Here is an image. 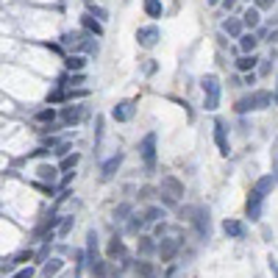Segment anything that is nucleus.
I'll return each mask as SVG.
<instances>
[{
  "mask_svg": "<svg viewBox=\"0 0 278 278\" xmlns=\"http://www.w3.org/2000/svg\"><path fill=\"white\" fill-rule=\"evenodd\" d=\"M270 103H272V95L267 89H256V92H250V95H245V97H239L236 100V114H248V111H264V109H270Z\"/></svg>",
  "mask_w": 278,
  "mask_h": 278,
  "instance_id": "nucleus-1",
  "label": "nucleus"
},
{
  "mask_svg": "<svg viewBox=\"0 0 278 278\" xmlns=\"http://www.w3.org/2000/svg\"><path fill=\"white\" fill-rule=\"evenodd\" d=\"M200 86H203V106H206V111H214L220 106V78L209 73V75H203Z\"/></svg>",
  "mask_w": 278,
  "mask_h": 278,
  "instance_id": "nucleus-2",
  "label": "nucleus"
},
{
  "mask_svg": "<svg viewBox=\"0 0 278 278\" xmlns=\"http://www.w3.org/2000/svg\"><path fill=\"white\" fill-rule=\"evenodd\" d=\"M139 156H142V164H145L148 173L156 170V133H145L142 142H139Z\"/></svg>",
  "mask_w": 278,
  "mask_h": 278,
  "instance_id": "nucleus-3",
  "label": "nucleus"
},
{
  "mask_svg": "<svg viewBox=\"0 0 278 278\" xmlns=\"http://www.w3.org/2000/svg\"><path fill=\"white\" fill-rule=\"evenodd\" d=\"M189 223L195 225V231H198L200 239H209V236H212V217H209V212H206L203 206H198V209H195V214H192V220H189Z\"/></svg>",
  "mask_w": 278,
  "mask_h": 278,
  "instance_id": "nucleus-4",
  "label": "nucleus"
},
{
  "mask_svg": "<svg viewBox=\"0 0 278 278\" xmlns=\"http://www.w3.org/2000/svg\"><path fill=\"white\" fill-rule=\"evenodd\" d=\"M159 39H162V31H159L156 25H142V28H136V45L139 48L151 50Z\"/></svg>",
  "mask_w": 278,
  "mask_h": 278,
  "instance_id": "nucleus-5",
  "label": "nucleus"
},
{
  "mask_svg": "<svg viewBox=\"0 0 278 278\" xmlns=\"http://www.w3.org/2000/svg\"><path fill=\"white\" fill-rule=\"evenodd\" d=\"M178 250H181V239H178V236H164V239L159 242L156 253H159V259H162V261H173Z\"/></svg>",
  "mask_w": 278,
  "mask_h": 278,
  "instance_id": "nucleus-6",
  "label": "nucleus"
},
{
  "mask_svg": "<svg viewBox=\"0 0 278 278\" xmlns=\"http://www.w3.org/2000/svg\"><path fill=\"white\" fill-rule=\"evenodd\" d=\"M159 192L167 195V198H173V200H181L184 198V184L178 181L176 176H162V187H159Z\"/></svg>",
  "mask_w": 278,
  "mask_h": 278,
  "instance_id": "nucleus-7",
  "label": "nucleus"
},
{
  "mask_svg": "<svg viewBox=\"0 0 278 278\" xmlns=\"http://www.w3.org/2000/svg\"><path fill=\"white\" fill-rule=\"evenodd\" d=\"M133 114H136V103H133V100H120L114 109H111V117H114L117 122L133 120Z\"/></svg>",
  "mask_w": 278,
  "mask_h": 278,
  "instance_id": "nucleus-8",
  "label": "nucleus"
},
{
  "mask_svg": "<svg viewBox=\"0 0 278 278\" xmlns=\"http://www.w3.org/2000/svg\"><path fill=\"white\" fill-rule=\"evenodd\" d=\"M214 142H217V151L223 156L231 153V145H228V128H225V120H214Z\"/></svg>",
  "mask_w": 278,
  "mask_h": 278,
  "instance_id": "nucleus-9",
  "label": "nucleus"
},
{
  "mask_svg": "<svg viewBox=\"0 0 278 278\" xmlns=\"http://www.w3.org/2000/svg\"><path fill=\"white\" fill-rule=\"evenodd\" d=\"M84 117H86L84 106H64V109H61V122H64V125H78Z\"/></svg>",
  "mask_w": 278,
  "mask_h": 278,
  "instance_id": "nucleus-10",
  "label": "nucleus"
},
{
  "mask_svg": "<svg viewBox=\"0 0 278 278\" xmlns=\"http://www.w3.org/2000/svg\"><path fill=\"white\" fill-rule=\"evenodd\" d=\"M100 261V245H97V234L86 231V264H97Z\"/></svg>",
  "mask_w": 278,
  "mask_h": 278,
  "instance_id": "nucleus-11",
  "label": "nucleus"
},
{
  "mask_svg": "<svg viewBox=\"0 0 278 278\" xmlns=\"http://www.w3.org/2000/svg\"><path fill=\"white\" fill-rule=\"evenodd\" d=\"M106 256H109V261H117V259H128V248H125V242L120 239V236H111L109 242V248H106Z\"/></svg>",
  "mask_w": 278,
  "mask_h": 278,
  "instance_id": "nucleus-12",
  "label": "nucleus"
},
{
  "mask_svg": "<svg viewBox=\"0 0 278 278\" xmlns=\"http://www.w3.org/2000/svg\"><path fill=\"white\" fill-rule=\"evenodd\" d=\"M122 159H125V156H122V153L117 151L111 159H106V162H103V167H100V178H103V181H109V178H114V173L120 170Z\"/></svg>",
  "mask_w": 278,
  "mask_h": 278,
  "instance_id": "nucleus-13",
  "label": "nucleus"
},
{
  "mask_svg": "<svg viewBox=\"0 0 278 278\" xmlns=\"http://www.w3.org/2000/svg\"><path fill=\"white\" fill-rule=\"evenodd\" d=\"M261 203H264V198H261L259 192H253V189H250L248 203H245V212H248L250 220H261Z\"/></svg>",
  "mask_w": 278,
  "mask_h": 278,
  "instance_id": "nucleus-14",
  "label": "nucleus"
},
{
  "mask_svg": "<svg viewBox=\"0 0 278 278\" xmlns=\"http://www.w3.org/2000/svg\"><path fill=\"white\" fill-rule=\"evenodd\" d=\"M223 231H225V236H231V239H245V234H248L245 223H239V220H225Z\"/></svg>",
  "mask_w": 278,
  "mask_h": 278,
  "instance_id": "nucleus-15",
  "label": "nucleus"
},
{
  "mask_svg": "<svg viewBox=\"0 0 278 278\" xmlns=\"http://www.w3.org/2000/svg\"><path fill=\"white\" fill-rule=\"evenodd\" d=\"M84 42H86V37L81 31H73V34L61 37V48H70V50H84Z\"/></svg>",
  "mask_w": 278,
  "mask_h": 278,
  "instance_id": "nucleus-16",
  "label": "nucleus"
},
{
  "mask_svg": "<svg viewBox=\"0 0 278 278\" xmlns=\"http://www.w3.org/2000/svg\"><path fill=\"white\" fill-rule=\"evenodd\" d=\"M133 272H136V278H156V264L148 259H139L133 264Z\"/></svg>",
  "mask_w": 278,
  "mask_h": 278,
  "instance_id": "nucleus-17",
  "label": "nucleus"
},
{
  "mask_svg": "<svg viewBox=\"0 0 278 278\" xmlns=\"http://www.w3.org/2000/svg\"><path fill=\"white\" fill-rule=\"evenodd\" d=\"M61 270H64V261H61L59 256H53V259H48V261L42 264V275H45V278H53V275H59Z\"/></svg>",
  "mask_w": 278,
  "mask_h": 278,
  "instance_id": "nucleus-18",
  "label": "nucleus"
},
{
  "mask_svg": "<svg viewBox=\"0 0 278 278\" xmlns=\"http://www.w3.org/2000/svg\"><path fill=\"white\" fill-rule=\"evenodd\" d=\"M272 187H275V178H272V176H264V178H259V181L253 184V192H259L261 198H267V195L272 192Z\"/></svg>",
  "mask_w": 278,
  "mask_h": 278,
  "instance_id": "nucleus-19",
  "label": "nucleus"
},
{
  "mask_svg": "<svg viewBox=\"0 0 278 278\" xmlns=\"http://www.w3.org/2000/svg\"><path fill=\"white\" fill-rule=\"evenodd\" d=\"M256 45H259V37H256V34H242V37H239V50H242L245 56L253 53Z\"/></svg>",
  "mask_w": 278,
  "mask_h": 278,
  "instance_id": "nucleus-20",
  "label": "nucleus"
},
{
  "mask_svg": "<svg viewBox=\"0 0 278 278\" xmlns=\"http://www.w3.org/2000/svg\"><path fill=\"white\" fill-rule=\"evenodd\" d=\"M81 25H84L89 34H95V37H103V25H100V20H95L92 14H84L81 17Z\"/></svg>",
  "mask_w": 278,
  "mask_h": 278,
  "instance_id": "nucleus-21",
  "label": "nucleus"
},
{
  "mask_svg": "<svg viewBox=\"0 0 278 278\" xmlns=\"http://www.w3.org/2000/svg\"><path fill=\"white\" fill-rule=\"evenodd\" d=\"M39 173V178H42V181H48L50 187H53L56 181H59V176H56V173H59V167H53V164H42V167L37 170Z\"/></svg>",
  "mask_w": 278,
  "mask_h": 278,
  "instance_id": "nucleus-22",
  "label": "nucleus"
},
{
  "mask_svg": "<svg viewBox=\"0 0 278 278\" xmlns=\"http://www.w3.org/2000/svg\"><path fill=\"white\" fill-rule=\"evenodd\" d=\"M156 242H153V236H139V256L145 259V256H153L156 253Z\"/></svg>",
  "mask_w": 278,
  "mask_h": 278,
  "instance_id": "nucleus-23",
  "label": "nucleus"
},
{
  "mask_svg": "<svg viewBox=\"0 0 278 278\" xmlns=\"http://www.w3.org/2000/svg\"><path fill=\"white\" fill-rule=\"evenodd\" d=\"M259 64V59H256L253 53H248V56H242V59H236V70L239 73H253V67Z\"/></svg>",
  "mask_w": 278,
  "mask_h": 278,
  "instance_id": "nucleus-24",
  "label": "nucleus"
},
{
  "mask_svg": "<svg viewBox=\"0 0 278 278\" xmlns=\"http://www.w3.org/2000/svg\"><path fill=\"white\" fill-rule=\"evenodd\" d=\"M242 28H245V25H242V20H236V17H228L223 23V31H225V34H231V37H236V39L242 37Z\"/></svg>",
  "mask_w": 278,
  "mask_h": 278,
  "instance_id": "nucleus-25",
  "label": "nucleus"
},
{
  "mask_svg": "<svg viewBox=\"0 0 278 278\" xmlns=\"http://www.w3.org/2000/svg\"><path fill=\"white\" fill-rule=\"evenodd\" d=\"M64 67L70 70V73H81V70L86 67V61H84V56H78V53L73 56V53H70V56L64 59Z\"/></svg>",
  "mask_w": 278,
  "mask_h": 278,
  "instance_id": "nucleus-26",
  "label": "nucleus"
},
{
  "mask_svg": "<svg viewBox=\"0 0 278 278\" xmlns=\"http://www.w3.org/2000/svg\"><path fill=\"white\" fill-rule=\"evenodd\" d=\"M89 270H92V275H95V278H111V261L109 259H106V261L100 259L97 264H92Z\"/></svg>",
  "mask_w": 278,
  "mask_h": 278,
  "instance_id": "nucleus-27",
  "label": "nucleus"
},
{
  "mask_svg": "<svg viewBox=\"0 0 278 278\" xmlns=\"http://www.w3.org/2000/svg\"><path fill=\"white\" fill-rule=\"evenodd\" d=\"M142 217H145V223H162L164 209H162V206H148L145 212H142Z\"/></svg>",
  "mask_w": 278,
  "mask_h": 278,
  "instance_id": "nucleus-28",
  "label": "nucleus"
},
{
  "mask_svg": "<svg viewBox=\"0 0 278 278\" xmlns=\"http://www.w3.org/2000/svg\"><path fill=\"white\" fill-rule=\"evenodd\" d=\"M142 228H145V217L133 212L131 217H128V225H125V231H128V234H139V231H142Z\"/></svg>",
  "mask_w": 278,
  "mask_h": 278,
  "instance_id": "nucleus-29",
  "label": "nucleus"
},
{
  "mask_svg": "<svg viewBox=\"0 0 278 278\" xmlns=\"http://www.w3.org/2000/svg\"><path fill=\"white\" fill-rule=\"evenodd\" d=\"M259 9H248V12H245V14H242V25H245V28H256V25H259Z\"/></svg>",
  "mask_w": 278,
  "mask_h": 278,
  "instance_id": "nucleus-30",
  "label": "nucleus"
},
{
  "mask_svg": "<svg viewBox=\"0 0 278 278\" xmlns=\"http://www.w3.org/2000/svg\"><path fill=\"white\" fill-rule=\"evenodd\" d=\"M142 9H145V14L148 17H162V0H145V3H142Z\"/></svg>",
  "mask_w": 278,
  "mask_h": 278,
  "instance_id": "nucleus-31",
  "label": "nucleus"
},
{
  "mask_svg": "<svg viewBox=\"0 0 278 278\" xmlns=\"http://www.w3.org/2000/svg\"><path fill=\"white\" fill-rule=\"evenodd\" d=\"M34 120H37V122H45V125H53V120H56V109H53V106H48V109L37 111V114H34Z\"/></svg>",
  "mask_w": 278,
  "mask_h": 278,
  "instance_id": "nucleus-32",
  "label": "nucleus"
},
{
  "mask_svg": "<svg viewBox=\"0 0 278 278\" xmlns=\"http://www.w3.org/2000/svg\"><path fill=\"white\" fill-rule=\"evenodd\" d=\"M78 162H81L78 153H70V156H64V159H61V164H59V173H70V170H73Z\"/></svg>",
  "mask_w": 278,
  "mask_h": 278,
  "instance_id": "nucleus-33",
  "label": "nucleus"
},
{
  "mask_svg": "<svg viewBox=\"0 0 278 278\" xmlns=\"http://www.w3.org/2000/svg\"><path fill=\"white\" fill-rule=\"evenodd\" d=\"M131 214H133V206H131V203H120V206H117V209H114V220H117V223H122V220H128V217H131Z\"/></svg>",
  "mask_w": 278,
  "mask_h": 278,
  "instance_id": "nucleus-34",
  "label": "nucleus"
},
{
  "mask_svg": "<svg viewBox=\"0 0 278 278\" xmlns=\"http://www.w3.org/2000/svg\"><path fill=\"white\" fill-rule=\"evenodd\" d=\"M61 100H67V92L61 89V86H59V89H53V92L48 95V103H50V106H53V103H61Z\"/></svg>",
  "mask_w": 278,
  "mask_h": 278,
  "instance_id": "nucleus-35",
  "label": "nucleus"
},
{
  "mask_svg": "<svg viewBox=\"0 0 278 278\" xmlns=\"http://www.w3.org/2000/svg\"><path fill=\"white\" fill-rule=\"evenodd\" d=\"M73 231V217H61V223H59V234L61 236H67Z\"/></svg>",
  "mask_w": 278,
  "mask_h": 278,
  "instance_id": "nucleus-36",
  "label": "nucleus"
},
{
  "mask_svg": "<svg viewBox=\"0 0 278 278\" xmlns=\"http://www.w3.org/2000/svg\"><path fill=\"white\" fill-rule=\"evenodd\" d=\"M31 259H34V253H31V250H23V253H17L12 259V264L17 267V264H25V261H31Z\"/></svg>",
  "mask_w": 278,
  "mask_h": 278,
  "instance_id": "nucleus-37",
  "label": "nucleus"
},
{
  "mask_svg": "<svg viewBox=\"0 0 278 278\" xmlns=\"http://www.w3.org/2000/svg\"><path fill=\"white\" fill-rule=\"evenodd\" d=\"M270 176L278 181V139H275V145H272V173Z\"/></svg>",
  "mask_w": 278,
  "mask_h": 278,
  "instance_id": "nucleus-38",
  "label": "nucleus"
},
{
  "mask_svg": "<svg viewBox=\"0 0 278 278\" xmlns=\"http://www.w3.org/2000/svg\"><path fill=\"white\" fill-rule=\"evenodd\" d=\"M84 53H97V42H95V37H86V42H84Z\"/></svg>",
  "mask_w": 278,
  "mask_h": 278,
  "instance_id": "nucleus-39",
  "label": "nucleus"
},
{
  "mask_svg": "<svg viewBox=\"0 0 278 278\" xmlns=\"http://www.w3.org/2000/svg\"><path fill=\"white\" fill-rule=\"evenodd\" d=\"M12 278H34V267H25V270H20V272H14Z\"/></svg>",
  "mask_w": 278,
  "mask_h": 278,
  "instance_id": "nucleus-40",
  "label": "nucleus"
},
{
  "mask_svg": "<svg viewBox=\"0 0 278 278\" xmlns=\"http://www.w3.org/2000/svg\"><path fill=\"white\" fill-rule=\"evenodd\" d=\"M256 3V9H272L275 6V0H253Z\"/></svg>",
  "mask_w": 278,
  "mask_h": 278,
  "instance_id": "nucleus-41",
  "label": "nucleus"
},
{
  "mask_svg": "<svg viewBox=\"0 0 278 278\" xmlns=\"http://www.w3.org/2000/svg\"><path fill=\"white\" fill-rule=\"evenodd\" d=\"M267 264H270V272L278 278V259H275V256H270V259H267Z\"/></svg>",
  "mask_w": 278,
  "mask_h": 278,
  "instance_id": "nucleus-42",
  "label": "nucleus"
},
{
  "mask_svg": "<svg viewBox=\"0 0 278 278\" xmlns=\"http://www.w3.org/2000/svg\"><path fill=\"white\" fill-rule=\"evenodd\" d=\"M139 198H153V187H142V189H139Z\"/></svg>",
  "mask_w": 278,
  "mask_h": 278,
  "instance_id": "nucleus-43",
  "label": "nucleus"
},
{
  "mask_svg": "<svg viewBox=\"0 0 278 278\" xmlns=\"http://www.w3.org/2000/svg\"><path fill=\"white\" fill-rule=\"evenodd\" d=\"M270 70H272V67H270V59H267V61H261L259 73H261V75H270Z\"/></svg>",
  "mask_w": 278,
  "mask_h": 278,
  "instance_id": "nucleus-44",
  "label": "nucleus"
},
{
  "mask_svg": "<svg viewBox=\"0 0 278 278\" xmlns=\"http://www.w3.org/2000/svg\"><path fill=\"white\" fill-rule=\"evenodd\" d=\"M56 156H70V145H59L56 148Z\"/></svg>",
  "mask_w": 278,
  "mask_h": 278,
  "instance_id": "nucleus-45",
  "label": "nucleus"
},
{
  "mask_svg": "<svg viewBox=\"0 0 278 278\" xmlns=\"http://www.w3.org/2000/svg\"><path fill=\"white\" fill-rule=\"evenodd\" d=\"M234 3H236V0H223V9H225V12H231V9H234Z\"/></svg>",
  "mask_w": 278,
  "mask_h": 278,
  "instance_id": "nucleus-46",
  "label": "nucleus"
},
{
  "mask_svg": "<svg viewBox=\"0 0 278 278\" xmlns=\"http://www.w3.org/2000/svg\"><path fill=\"white\" fill-rule=\"evenodd\" d=\"M270 42H278V28L272 31V34H270Z\"/></svg>",
  "mask_w": 278,
  "mask_h": 278,
  "instance_id": "nucleus-47",
  "label": "nucleus"
},
{
  "mask_svg": "<svg viewBox=\"0 0 278 278\" xmlns=\"http://www.w3.org/2000/svg\"><path fill=\"white\" fill-rule=\"evenodd\" d=\"M272 103H278V78H275V95H272Z\"/></svg>",
  "mask_w": 278,
  "mask_h": 278,
  "instance_id": "nucleus-48",
  "label": "nucleus"
},
{
  "mask_svg": "<svg viewBox=\"0 0 278 278\" xmlns=\"http://www.w3.org/2000/svg\"><path fill=\"white\" fill-rule=\"evenodd\" d=\"M217 3H220V0H209V6H217Z\"/></svg>",
  "mask_w": 278,
  "mask_h": 278,
  "instance_id": "nucleus-49",
  "label": "nucleus"
}]
</instances>
